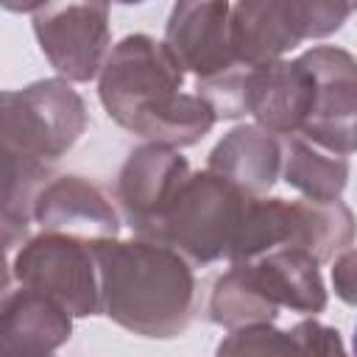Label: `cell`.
<instances>
[{
	"label": "cell",
	"instance_id": "cell-1",
	"mask_svg": "<svg viewBox=\"0 0 357 357\" xmlns=\"http://www.w3.org/2000/svg\"><path fill=\"white\" fill-rule=\"evenodd\" d=\"M98 98L120 128L178 151L198 145L218 123L198 92H184V70L165 42L148 33H128L109 47L98 70Z\"/></svg>",
	"mask_w": 357,
	"mask_h": 357
},
{
	"label": "cell",
	"instance_id": "cell-2",
	"mask_svg": "<svg viewBox=\"0 0 357 357\" xmlns=\"http://www.w3.org/2000/svg\"><path fill=\"white\" fill-rule=\"evenodd\" d=\"M98 268V312L131 335L151 340L178 337L198 301L192 265L153 237L92 240Z\"/></svg>",
	"mask_w": 357,
	"mask_h": 357
},
{
	"label": "cell",
	"instance_id": "cell-3",
	"mask_svg": "<svg viewBox=\"0 0 357 357\" xmlns=\"http://www.w3.org/2000/svg\"><path fill=\"white\" fill-rule=\"evenodd\" d=\"M86 123V103L64 78L0 89V218L31 226L36 192Z\"/></svg>",
	"mask_w": 357,
	"mask_h": 357
},
{
	"label": "cell",
	"instance_id": "cell-4",
	"mask_svg": "<svg viewBox=\"0 0 357 357\" xmlns=\"http://www.w3.org/2000/svg\"><path fill=\"white\" fill-rule=\"evenodd\" d=\"M354 240V215L343 198H248L240 215L229 262L251 259L271 248H301L318 262H329Z\"/></svg>",
	"mask_w": 357,
	"mask_h": 357
},
{
	"label": "cell",
	"instance_id": "cell-5",
	"mask_svg": "<svg viewBox=\"0 0 357 357\" xmlns=\"http://www.w3.org/2000/svg\"><path fill=\"white\" fill-rule=\"evenodd\" d=\"M248 198L251 195L206 167L198 173L190 170L148 237L167 243L190 265H212L229 257Z\"/></svg>",
	"mask_w": 357,
	"mask_h": 357
},
{
	"label": "cell",
	"instance_id": "cell-6",
	"mask_svg": "<svg viewBox=\"0 0 357 357\" xmlns=\"http://www.w3.org/2000/svg\"><path fill=\"white\" fill-rule=\"evenodd\" d=\"M14 282L59 301L73 318L98 315V268L92 240L39 231L28 234L11 259Z\"/></svg>",
	"mask_w": 357,
	"mask_h": 357
},
{
	"label": "cell",
	"instance_id": "cell-7",
	"mask_svg": "<svg viewBox=\"0 0 357 357\" xmlns=\"http://www.w3.org/2000/svg\"><path fill=\"white\" fill-rule=\"evenodd\" d=\"M112 0H47L33 11V36L39 50L70 84H86L98 75L109 45Z\"/></svg>",
	"mask_w": 357,
	"mask_h": 357
},
{
	"label": "cell",
	"instance_id": "cell-8",
	"mask_svg": "<svg viewBox=\"0 0 357 357\" xmlns=\"http://www.w3.org/2000/svg\"><path fill=\"white\" fill-rule=\"evenodd\" d=\"M312 75V109L301 126V137L335 153H354L357 114V64L354 56L335 45H315L301 53Z\"/></svg>",
	"mask_w": 357,
	"mask_h": 357
},
{
	"label": "cell",
	"instance_id": "cell-9",
	"mask_svg": "<svg viewBox=\"0 0 357 357\" xmlns=\"http://www.w3.org/2000/svg\"><path fill=\"white\" fill-rule=\"evenodd\" d=\"M162 42L184 75L195 81H209L240 67L231 45L229 0H176Z\"/></svg>",
	"mask_w": 357,
	"mask_h": 357
},
{
	"label": "cell",
	"instance_id": "cell-10",
	"mask_svg": "<svg viewBox=\"0 0 357 357\" xmlns=\"http://www.w3.org/2000/svg\"><path fill=\"white\" fill-rule=\"evenodd\" d=\"M187 176L190 162L170 145L142 142L126 156L114 184V201L134 234L148 237L153 231Z\"/></svg>",
	"mask_w": 357,
	"mask_h": 357
},
{
	"label": "cell",
	"instance_id": "cell-11",
	"mask_svg": "<svg viewBox=\"0 0 357 357\" xmlns=\"http://www.w3.org/2000/svg\"><path fill=\"white\" fill-rule=\"evenodd\" d=\"M31 220L42 231H64L84 240L117 237L120 212L103 187L84 176H53L33 198Z\"/></svg>",
	"mask_w": 357,
	"mask_h": 357
},
{
	"label": "cell",
	"instance_id": "cell-12",
	"mask_svg": "<svg viewBox=\"0 0 357 357\" xmlns=\"http://www.w3.org/2000/svg\"><path fill=\"white\" fill-rule=\"evenodd\" d=\"M73 337V315L33 287L0 296V357H39Z\"/></svg>",
	"mask_w": 357,
	"mask_h": 357
},
{
	"label": "cell",
	"instance_id": "cell-13",
	"mask_svg": "<svg viewBox=\"0 0 357 357\" xmlns=\"http://www.w3.org/2000/svg\"><path fill=\"white\" fill-rule=\"evenodd\" d=\"M262 296L276 310H290L301 315H318L326 310V284L321 276V262L301 248H271L251 259H240Z\"/></svg>",
	"mask_w": 357,
	"mask_h": 357
},
{
	"label": "cell",
	"instance_id": "cell-14",
	"mask_svg": "<svg viewBox=\"0 0 357 357\" xmlns=\"http://www.w3.org/2000/svg\"><path fill=\"white\" fill-rule=\"evenodd\" d=\"M206 170L223 176L251 198L268 195L282 173V139L257 123L234 126L209 151Z\"/></svg>",
	"mask_w": 357,
	"mask_h": 357
},
{
	"label": "cell",
	"instance_id": "cell-15",
	"mask_svg": "<svg viewBox=\"0 0 357 357\" xmlns=\"http://www.w3.org/2000/svg\"><path fill=\"white\" fill-rule=\"evenodd\" d=\"M301 42L287 0H237L231 6V45L240 64L254 67L284 59Z\"/></svg>",
	"mask_w": 357,
	"mask_h": 357
},
{
	"label": "cell",
	"instance_id": "cell-16",
	"mask_svg": "<svg viewBox=\"0 0 357 357\" xmlns=\"http://www.w3.org/2000/svg\"><path fill=\"white\" fill-rule=\"evenodd\" d=\"M349 156L335 153L301 134H290L282 142V176L287 187L298 190L304 198L335 201L349 184Z\"/></svg>",
	"mask_w": 357,
	"mask_h": 357
},
{
	"label": "cell",
	"instance_id": "cell-17",
	"mask_svg": "<svg viewBox=\"0 0 357 357\" xmlns=\"http://www.w3.org/2000/svg\"><path fill=\"white\" fill-rule=\"evenodd\" d=\"M206 312H209V321L223 329L273 324L279 315V310L262 296V290L257 287V282L251 279L243 262H231V268L215 279Z\"/></svg>",
	"mask_w": 357,
	"mask_h": 357
},
{
	"label": "cell",
	"instance_id": "cell-18",
	"mask_svg": "<svg viewBox=\"0 0 357 357\" xmlns=\"http://www.w3.org/2000/svg\"><path fill=\"white\" fill-rule=\"evenodd\" d=\"M301 39H326L351 17L354 0H287Z\"/></svg>",
	"mask_w": 357,
	"mask_h": 357
},
{
	"label": "cell",
	"instance_id": "cell-19",
	"mask_svg": "<svg viewBox=\"0 0 357 357\" xmlns=\"http://www.w3.org/2000/svg\"><path fill=\"white\" fill-rule=\"evenodd\" d=\"M218 354H290L298 351L290 329H276L273 324H251L229 329L218 343Z\"/></svg>",
	"mask_w": 357,
	"mask_h": 357
},
{
	"label": "cell",
	"instance_id": "cell-20",
	"mask_svg": "<svg viewBox=\"0 0 357 357\" xmlns=\"http://www.w3.org/2000/svg\"><path fill=\"white\" fill-rule=\"evenodd\" d=\"M293 343L298 351H312V354H346L343 337L335 326H326L321 321H315V315L298 321L296 326H290Z\"/></svg>",
	"mask_w": 357,
	"mask_h": 357
},
{
	"label": "cell",
	"instance_id": "cell-21",
	"mask_svg": "<svg viewBox=\"0 0 357 357\" xmlns=\"http://www.w3.org/2000/svg\"><path fill=\"white\" fill-rule=\"evenodd\" d=\"M25 237H28V223L0 218V296L11 290V282H14L11 254H14V248L22 245Z\"/></svg>",
	"mask_w": 357,
	"mask_h": 357
},
{
	"label": "cell",
	"instance_id": "cell-22",
	"mask_svg": "<svg viewBox=\"0 0 357 357\" xmlns=\"http://www.w3.org/2000/svg\"><path fill=\"white\" fill-rule=\"evenodd\" d=\"M335 265H332V284H335V293L340 296V301L346 304H354V248H343L337 257H332Z\"/></svg>",
	"mask_w": 357,
	"mask_h": 357
},
{
	"label": "cell",
	"instance_id": "cell-23",
	"mask_svg": "<svg viewBox=\"0 0 357 357\" xmlns=\"http://www.w3.org/2000/svg\"><path fill=\"white\" fill-rule=\"evenodd\" d=\"M42 3H47V0H0V8H6V11H11V14H33Z\"/></svg>",
	"mask_w": 357,
	"mask_h": 357
},
{
	"label": "cell",
	"instance_id": "cell-24",
	"mask_svg": "<svg viewBox=\"0 0 357 357\" xmlns=\"http://www.w3.org/2000/svg\"><path fill=\"white\" fill-rule=\"evenodd\" d=\"M114 3H120V6H139V3H145V0H114Z\"/></svg>",
	"mask_w": 357,
	"mask_h": 357
}]
</instances>
